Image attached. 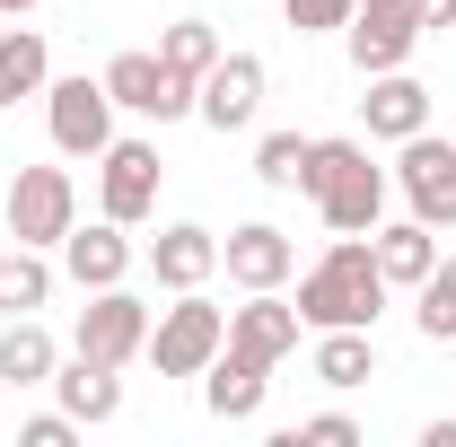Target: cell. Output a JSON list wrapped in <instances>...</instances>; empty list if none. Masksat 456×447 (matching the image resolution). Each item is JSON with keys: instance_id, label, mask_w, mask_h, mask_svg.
I'll use <instances>...</instances> for the list:
<instances>
[{"instance_id": "9a60e30c", "label": "cell", "mask_w": 456, "mask_h": 447, "mask_svg": "<svg viewBox=\"0 0 456 447\" xmlns=\"http://www.w3.org/2000/svg\"><path fill=\"white\" fill-rule=\"evenodd\" d=\"M150 272H159V289H202V280L220 272V237L193 220H175L150 237Z\"/></svg>"}, {"instance_id": "7402d4cb", "label": "cell", "mask_w": 456, "mask_h": 447, "mask_svg": "<svg viewBox=\"0 0 456 447\" xmlns=\"http://www.w3.org/2000/svg\"><path fill=\"white\" fill-rule=\"evenodd\" d=\"M45 88H53V53H45V36H36V27H9V36H0V106L45 97Z\"/></svg>"}, {"instance_id": "8992f818", "label": "cell", "mask_w": 456, "mask_h": 447, "mask_svg": "<svg viewBox=\"0 0 456 447\" xmlns=\"http://www.w3.org/2000/svg\"><path fill=\"white\" fill-rule=\"evenodd\" d=\"M395 184L403 202H412V220L430 228H456V141H439V132H412V141H395Z\"/></svg>"}, {"instance_id": "9c48e42d", "label": "cell", "mask_w": 456, "mask_h": 447, "mask_svg": "<svg viewBox=\"0 0 456 447\" xmlns=\"http://www.w3.org/2000/svg\"><path fill=\"white\" fill-rule=\"evenodd\" d=\"M264 88H273L264 53H220L202 70V88H193V114H202L211 132H246V123L264 114Z\"/></svg>"}, {"instance_id": "4fadbf2b", "label": "cell", "mask_w": 456, "mask_h": 447, "mask_svg": "<svg viewBox=\"0 0 456 447\" xmlns=\"http://www.w3.org/2000/svg\"><path fill=\"white\" fill-rule=\"evenodd\" d=\"M220 264L237 289H281L289 272H298V246H289L273 220H246V228H228L220 237Z\"/></svg>"}, {"instance_id": "484cf974", "label": "cell", "mask_w": 456, "mask_h": 447, "mask_svg": "<svg viewBox=\"0 0 456 447\" xmlns=\"http://www.w3.org/2000/svg\"><path fill=\"white\" fill-rule=\"evenodd\" d=\"M255 175H264L273 193H298V175H307V141H298V132H264V141H255Z\"/></svg>"}, {"instance_id": "30bf717a", "label": "cell", "mask_w": 456, "mask_h": 447, "mask_svg": "<svg viewBox=\"0 0 456 447\" xmlns=\"http://www.w3.org/2000/svg\"><path fill=\"white\" fill-rule=\"evenodd\" d=\"M193 88H202V79L167 70L159 53H114V61H106V97H114V106H132V114H150V123L193 114Z\"/></svg>"}, {"instance_id": "cb8c5ba5", "label": "cell", "mask_w": 456, "mask_h": 447, "mask_svg": "<svg viewBox=\"0 0 456 447\" xmlns=\"http://www.w3.org/2000/svg\"><path fill=\"white\" fill-rule=\"evenodd\" d=\"M412 325L421 342H456V255H439V272L412 289Z\"/></svg>"}, {"instance_id": "f1b7e54d", "label": "cell", "mask_w": 456, "mask_h": 447, "mask_svg": "<svg viewBox=\"0 0 456 447\" xmlns=\"http://www.w3.org/2000/svg\"><path fill=\"white\" fill-rule=\"evenodd\" d=\"M70 430H79L70 412H36V421H27L18 439H27V447H70Z\"/></svg>"}, {"instance_id": "ba28073f", "label": "cell", "mask_w": 456, "mask_h": 447, "mask_svg": "<svg viewBox=\"0 0 456 447\" xmlns=\"http://www.w3.org/2000/svg\"><path fill=\"white\" fill-rule=\"evenodd\" d=\"M45 123H53V150H61V158H97V150L114 141L106 79H53V88H45Z\"/></svg>"}, {"instance_id": "44dd1931", "label": "cell", "mask_w": 456, "mask_h": 447, "mask_svg": "<svg viewBox=\"0 0 456 447\" xmlns=\"http://www.w3.org/2000/svg\"><path fill=\"white\" fill-rule=\"evenodd\" d=\"M307 369H316L325 386H369V378H378V342H369V325H325Z\"/></svg>"}, {"instance_id": "d4e9b609", "label": "cell", "mask_w": 456, "mask_h": 447, "mask_svg": "<svg viewBox=\"0 0 456 447\" xmlns=\"http://www.w3.org/2000/svg\"><path fill=\"white\" fill-rule=\"evenodd\" d=\"M220 53H228V45L211 36V18H175L167 36H159V61H167V70H184V79H202Z\"/></svg>"}, {"instance_id": "d6a6232c", "label": "cell", "mask_w": 456, "mask_h": 447, "mask_svg": "<svg viewBox=\"0 0 456 447\" xmlns=\"http://www.w3.org/2000/svg\"><path fill=\"white\" fill-rule=\"evenodd\" d=\"M448 351H456V342H448Z\"/></svg>"}, {"instance_id": "277c9868", "label": "cell", "mask_w": 456, "mask_h": 447, "mask_svg": "<svg viewBox=\"0 0 456 447\" xmlns=\"http://www.w3.org/2000/svg\"><path fill=\"white\" fill-rule=\"evenodd\" d=\"M0 220H9L18 246H45V255H53L61 237L79 228V184H70V167H18V175H9Z\"/></svg>"}, {"instance_id": "4dcf8cb0", "label": "cell", "mask_w": 456, "mask_h": 447, "mask_svg": "<svg viewBox=\"0 0 456 447\" xmlns=\"http://www.w3.org/2000/svg\"><path fill=\"white\" fill-rule=\"evenodd\" d=\"M421 447H456V421H430V430H421Z\"/></svg>"}, {"instance_id": "3957f363", "label": "cell", "mask_w": 456, "mask_h": 447, "mask_svg": "<svg viewBox=\"0 0 456 447\" xmlns=\"http://www.w3.org/2000/svg\"><path fill=\"white\" fill-rule=\"evenodd\" d=\"M220 342H228V316L202 298V289H175V307H159L150 316V369L159 378H202L211 360H220Z\"/></svg>"}, {"instance_id": "2e32d148", "label": "cell", "mask_w": 456, "mask_h": 447, "mask_svg": "<svg viewBox=\"0 0 456 447\" xmlns=\"http://www.w3.org/2000/svg\"><path fill=\"white\" fill-rule=\"evenodd\" d=\"M61 272L79 280V289H114V280L132 272V237H123V220L70 228V237H61Z\"/></svg>"}, {"instance_id": "52a82bcc", "label": "cell", "mask_w": 456, "mask_h": 447, "mask_svg": "<svg viewBox=\"0 0 456 447\" xmlns=\"http://www.w3.org/2000/svg\"><path fill=\"white\" fill-rule=\"evenodd\" d=\"M97 211L123 228H141L159 211V150L150 141H106L97 150Z\"/></svg>"}, {"instance_id": "4316f807", "label": "cell", "mask_w": 456, "mask_h": 447, "mask_svg": "<svg viewBox=\"0 0 456 447\" xmlns=\"http://www.w3.org/2000/svg\"><path fill=\"white\" fill-rule=\"evenodd\" d=\"M281 9H289V27H298V36H342L360 0H281Z\"/></svg>"}, {"instance_id": "5bb4252c", "label": "cell", "mask_w": 456, "mask_h": 447, "mask_svg": "<svg viewBox=\"0 0 456 447\" xmlns=\"http://www.w3.org/2000/svg\"><path fill=\"white\" fill-rule=\"evenodd\" d=\"M360 114H369V141H412V132H430V88L412 70H378Z\"/></svg>"}, {"instance_id": "6da1fadb", "label": "cell", "mask_w": 456, "mask_h": 447, "mask_svg": "<svg viewBox=\"0 0 456 447\" xmlns=\"http://www.w3.org/2000/svg\"><path fill=\"white\" fill-rule=\"evenodd\" d=\"M378 307H387V272H378V255H369V237H334L307 272H298V325H378Z\"/></svg>"}, {"instance_id": "1f68e13d", "label": "cell", "mask_w": 456, "mask_h": 447, "mask_svg": "<svg viewBox=\"0 0 456 447\" xmlns=\"http://www.w3.org/2000/svg\"><path fill=\"white\" fill-rule=\"evenodd\" d=\"M27 9H45V0H0V18H27Z\"/></svg>"}, {"instance_id": "7c38bea8", "label": "cell", "mask_w": 456, "mask_h": 447, "mask_svg": "<svg viewBox=\"0 0 456 447\" xmlns=\"http://www.w3.org/2000/svg\"><path fill=\"white\" fill-rule=\"evenodd\" d=\"M228 351L281 369L289 351H298V298H281V289H246V307H228Z\"/></svg>"}, {"instance_id": "5b68a950", "label": "cell", "mask_w": 456, "mask_h": 447, "mask_svg": "<svg viewBox=\"0 0 456 447\" xmlns=\"http://www.w3.org/2000/svg\"><path fill=\"white\" fill-rule=\"evenodd\" d=\"M70 351H88V360H106V369H123V360H141L150 351V307L114 280V289H88V307H79V334H70Z\"/></svg>"}, {"instance_id": "e0dca14e", "label": "cell", "mask_w": 456, "mask_h": 447, "mask_svg": "<svg viewBox=\"0 0 456 447\" xmlns=\"http://www.w3.org/2000/svg\"><path fill=\"white\" fill-rule=\"evenodd\" d=\"M53 394H61V412H70L79 430H97V421L123 412V378H114L106 360H88V351H70V360L53 369Z\"/></svg>"}, {"instance_id": "d6986e66", "label": "cell", "mask_w": 456, "mask_h": 447, "mask_svg": "<svg viewBox=\"0 0 456 447\" xmlns=\"http://www.w3.org/2000/svg\"><path fill=\"white\" fill-rule=\"evenodd\" d=\"M264 378H273L264 360H246V351L220 342V360L202 369V403H211L220 421H255V412H264Z\"/></svg>"}, {"instance_id": "603a6c76", "label": "cell", "mask_w": 456, "mask_h": 447, "mask_svg": "<svg viewBox=\"0 0 456 447\" xmlns=\"http://www.w3.org/2000/svg\"><path fill=\"white\" fill-rule=\"evenodd\" d=\"M53 298V264H45V246H9L0 255V316H36Z\"/></svg>"}, {"instance_id": "7a4b0ae2", "label": "cell", "mask_w": 456, "mask_h": 447, "mask_svg": "<svg viewBox=\"0 0 456 447\" xmlns=\"http://www.w3.org/2000/svg\"><path fill=\"white\" fill-rule=\"evenodd\" d=\"M298 193L316 202V220L334 228V237H369L378 211H387V167H369L360 141H307V175H298Z\"/></svg>"}, {"instance_id": "83f0119b", "label": "cell", "mask_w": 456, "mask_h": 447, "mask_svg": "<svg viewBox=\"0 0 456 447\" xmlns=\"http://www.w3.org/2000/svg\"><path fill=\"white\" fill-rule=\"evenodd\" d=\"M351 439H360V421H351V412H307L281 447H351Z\"/></svg>"}, {"instance_id": "ac0fdd59", "label": "cell", "mask_w": 456, "mask_h": 447, "mask_svg": "<svg viewBox=\"0 0 456 447\" xmlns=\"http://www.w3.org/2000/svg\"><path fill=\"white\" fill-rule=\"evenodd\" d=\"M369 255H378L387 289H421V280L439 272V237H430V220H395V228H369Z\"/></svg>"}, {"instance_id": "8fae6325", "label": "cell", "mask_w": 456, "mask_h": 447, "mask_svg": "<svg viewBox=\"0 0 456 447\" xmlns=\"http://www.w3.org/2000/svg\"><path fill=\"white\" fill-rule=\"evenodd\" d=\"M342 45H351V70H360V79H378V70H403V61H412L421 27H412L403 0H360L351 27H342Z\"/></svg>"}, {"instance_id": "ffe728a7", "label": "cell", "mask_w": 456, "mask_h": 447, "mask_svg": "<svg viewBox=\"0 0 456 447\" xmlns=\"http://www.w3.org/2000/svg\"><path fill=\"white\" fill-rule=\"evenodd\" d=\"M53 369H61V342L36 316H9V334H0V386H53Z\"/></svg>"}, {"instance_id": "f546056e", "label": "cell", "mask_w": 456, "mask_h": 447, "mask_svg": "<svg viewBox=\"0 0 456 447\" xmlns=\"http://www.w3.org/2000/svg\"><path fill=\"white\" fill-rule=\"evenodd\" d=\"M403 9H412L421 36H430V27H456V0H403Z\"/></svg>"}]
</instances>
